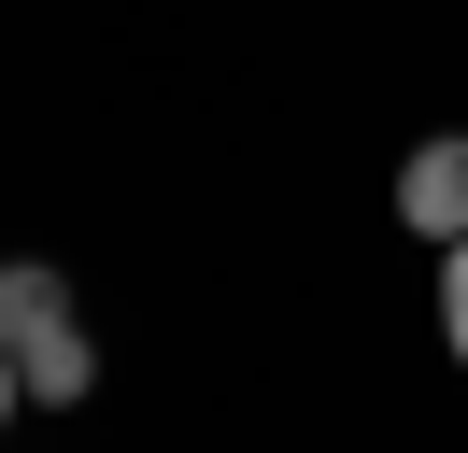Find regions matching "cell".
Returning <instances> with one entry per match:
<instances>
[{
    "label": "cell",
    "mask_w": 468,
    "mask_h": 453,
    "mask_svg": "<svg viewBox=\"0 0 468 453\" xmlns=\"http://www.w3.org/2000/svg\"><path fill=\"white\" fill-rule=\"evenodd\" d=\"M398 226H411V241H468V128H426V142H411V156H398Z\"/></svg>",
    "instance_id": "1"
},
{
    "label": "cell",
    "mask_w": 468,
    "mask_h": 453,
    "mask_svg": "<svg viewBox=\"0 0 468 453\" xmlns=\"http://www.w3.org/2000/svg\"><path fill=\"white\" fill-rule=\"evenodd\" d=\"M15 396H29V411H86V396H100L86 311H71V326H43V340H15Z\"/></svg>",
    "instance_id": "2"
},
{
    "label": "cell",
    "mask_w": 468,
    "mask_h": 453,
    "mask_svg": "<svg viewBox=\"0 0 468 453\" xmlns=\"http://www.w3.org/2000/svg\"><path fill=\"white\" fill-rule=\"evenodd\" d=\"M43 326H71V269L58 255H0V354L43 340Z\"/></svg>",
    "instance_id": "3"
},
{
    "label": "cell",
    "mask_w": 468,
    "mask_h": 453,
    "mask_svg": "<svg viewBox=\"0 0 468 453\" xmlns=\"http://www.w3.org/2000/svg\"><path fill=\"white\" fill-rule=\"evenodd\" d=\"M440 354L468 368V241H440Z\"/></svg>",
    "instance_id": "4"
},
{
    "label": "cell",
    "mask_w": 468,
    "mask_h": 453,
    "mask_svg": "<svg viewBox=\"0 0 468 453\" xmlns=\"http://www.w3.org/2000/svg\"><path fill=\"white\" fill-rule=\"evenodd\" d=\"M15 411H29V396H15V354H0V439H15Z\"/></svg>",
    "instance_id": "5"
}]
</instances>
